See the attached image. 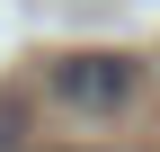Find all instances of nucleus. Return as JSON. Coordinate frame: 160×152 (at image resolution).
Here are the masks:
<instances>
[{"mask_svg":"<svg viewBox=\"0 0 160 152\" xmlns=\"http://www.w3.org/2000/svg\"><path fill=\"white\" fill-rule=\"evenodd\" d=\"M45 90L62 107H80V117H116V107H133V90H142V63H133V54H53Z\"/></svg>","mask_w":160,"mask_h":152,"instance_id":"obj_1","label":"nucleus"},{"mask_svg":"<svg viewBox=\"0 0 160 152\" xmlns=\"http://www.w3.org/2000/svg\"><path fill=\"white\" fill-rule=\"evenodd\" d=\"M18 125H27V107H18V99H9V90H0V152H9V143H18Z\"/></svg>","mask_w":160,"mask_h":152,"instance_id":"obj_2","label":"nucleus"}]
</instances>
